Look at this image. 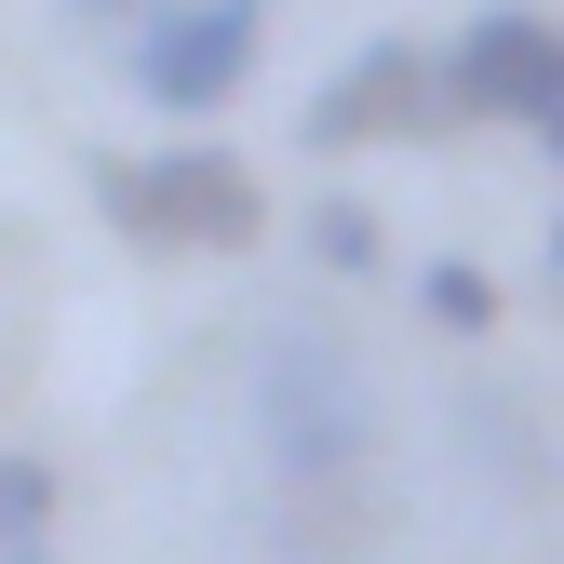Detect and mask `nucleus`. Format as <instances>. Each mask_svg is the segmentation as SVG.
<instances>
[{
    "label": "nucleus",
    "mask_w": 564,
    "mask_h": 564,
    "mask_svg": "<svg viewBox=\"0 0 564 564\" xmlns=\"http://www.w3.org/2000/svg\"><path fill=\"white\" fill-rule=\"evenodd\" d=\"M54 511H67V470H54V457H28V444H0V524L54 538Z\"/></svg>",
    "instance_id": "obj_8"
},
{
    "label": "nucleus",
    "mask_w": 564,
    "mask_h": 564,
    "mask_svg": "<svg viewBox=\"0 0 564 564\" xmlns=\"http://www.w3.org/2000/svg\"><path fill=\"white\" fill-rule=\"evenodd\" d=\"M121 82L149 95L162 121H216V108L256 82V0H149Z\"/></svg>",
    "instance_id": "obj_3"
},
{
    "label": "nucleus",
    "mask_w": 564,
    "mask_h": 564,
    "mask_svg": "<svg viewBox=\"0 0 564 564\" xmlns=\"http://www.w3.org/2000/svg\"><path fill=\"white\" fill-rule=\"evenodd\" d=\"M431 121H457V95H444V54H416V41H364L336 67V82L310 95V149H364V134H431Z\"/></svg>",
    "instance_id": "obj_5"
},
{
    "label": "nucleus",
    "mask_w": 564,
    "mask_h": 564,
    "mask_svg": "<svg viewBox=\"0 0 564 564\" xmlns=\"http://www.w3.org/2000/svg\"><path fill=\"white\" fill-rule=\"evenodd\" d=\"M310 256H323L336 282H377V269H390V229L364 216V202H310Z\"/></svg>",
    "instance_id": "obj_6"
},
{
    "label": "nucleus",
    "mask_w": 564,
    "mask_h": 564,
    "mask_svg": "<svg viewBox=\"0 0 564 564\" xmlns=\"http://www.w3.org/2000/svg\"><path fill=\"white\" fill-rule=\"evenodd\" d=\"M242 431H256L282 498H364V470L390 444V390L364 364V336L336 310H282L242 364Z\"/></svg>",
    "instance_id": "obj_1"
},
{
    "label": "nucleus",
    "mask_w": 564,
    "mask_h": 564,
    "mask_svg": "<svg viewBox=\"0 0 564 564\" xmlns=\"http://www.w3.org/2000/svg\"><path fill=\"white\" fill-rule=\"evenodd\" d=\"M416 310H431L444 336H498V282H484L470 256H444V269H416Z\"/></svg>",
    "instance_id": "obj_7"
},
{
    "label": "nucleus",
    "mask_w": 564,
    "mask_h": 564,
    "mask_svg": "<svg viewBox=\"0 0 564 564\" xmlns=\"http://www.w3.org/2000/svg\"><path fill=\"white\" fill-rule=\"evenodd\" d=\"M0 564H54V538H28V524H0Z\"/></svg>",
    "instance_id": "obj_9"
},
{
    "label": "nucleus",
    "mask_w": 564,
    "mask_h": 564,
    "mask_svg": "<svg viewBox=\"0 0 564 564\" xmlns=\"http://www.w3.org/2000/svg\"><path fill=\"white\" fill-rule=\"evenodd\" d=\"M551 282H564V216H551Z\"/></svg>",
    "instance_id": "obj_12"
},
{
    "label": "nucleus",
    "mask_w": 564,
    "mask_h": 564,
    "mask_svg": "<svg viewBox=\"0 0 564 564\" xmlns=\"http://www.w3.org/2000/svg\"><path fill=\"white\" fill-rule=\"evenodd\" d=\"M538 149H551V162H564V95H551V108H538Z\"/></svg>",
    "instance_id": "obj_10"
},
{
    "label": "nucleus",
    "mask_w": 564,
    "mask_h": 564,
    "mask_svg": "<svg viewBox=\"0 0 564 564\" xmlns=\"http://www.w3.org/2000/svg\"><path fill=\"white\" fill-rule=\"evenodd\" d=\"M444 95H457V121L538 134V108L564 95V28H551V14H470V28L444 41Z\"/></svg>",
    "instance_id": "obj_4"
},
{
    "label": "nucleus",
    "mask_w": 564,
    "mask_h": 564,
    "mask_svg": "<svg viewBox=\"0 0 564 564\" xmlns=\"http://www.w3.org/2000/svg\"><path fill=\"white\" fill-rule=\"evenodd\" d=\"M67 14H134V0H67Z\"/></svg>",
    "instance_id": "obj_11"
},
{
    "label": "nucleus",
    "mask_w": 564,
    "mask_h": 564,
    "mask_svg": "<svg viewBox=\"0 0 564 564\" xmlns=\"http://www.w3.org/2000/svg\"><path fill=\"white\" fill-rule=\"evenodd\" d=\"M95 202H108V229L149 242V256H256V242H269V188H256V162H229V149L95 162Z\"/></svg>",
    "instance_id": "obj_2"
}]
</instances>
